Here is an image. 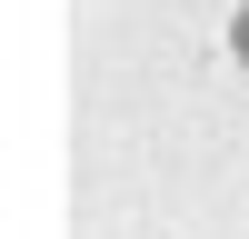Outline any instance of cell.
I'll return each mask as SVG.
<instances>
[{
	"label": "cell",
	"mask_w": 249,
	"mask_h": 239,
	"mask_svg": "<svg viewBox=\"0 0 249 239\" xmlns=\"http://www.w3.org/2000/svg\"><path fill=\"white\" fill-rule=\"evenodd\" d=\"M230 50H239V70H249V0H239V20H230Z\"/></svg>",
	"instance_id": "obj_1"
}]
</instances>
